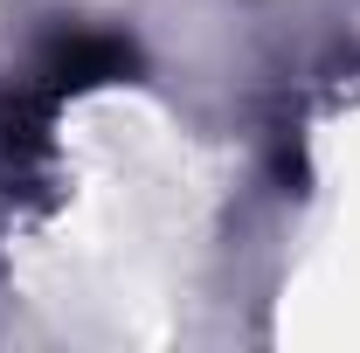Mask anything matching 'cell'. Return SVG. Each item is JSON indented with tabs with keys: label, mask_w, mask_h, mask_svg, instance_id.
Listing matches in <instances>:
<instances>
[{
	"label": "cell",
	"mask_w": 360,
	"mask_h": 353,
	"mask_svg": "<svg viewBox=\"0 0 360 353\" xmlns=\"http://www.w3.org/2000/svg\"><path fill=\"white\" fill-rule=\"evenodd\" d=\"M125 70H132V42H118V35H63L42 63V90L63 104V97H77L90 84H111Z\"/></svg>",
	"instance_id": "cell-1"
}]
</instances>
